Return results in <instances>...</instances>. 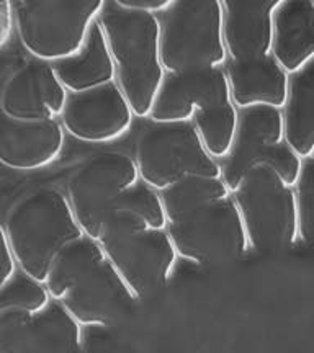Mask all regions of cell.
Wrapping results in <instances>:
<instances>
[{
  "label": "cell",
  "instance_id": "obj_1",
  "mask_svg": "<svg viewBox=\"0 0 314 353\" xmlns=\"http://www.w3.org/2000/svg\"><path fill=\"white\" fill-rule=\"evenodd\" d=\"M43 285L82 327H115L139 303L99 242L87 236L57 254Z\"/></svg>",
  "mask_w": 314,
  "mask_h": 353
},
{
  "label": "cell",
  "instance_id": "obj_2",
  "mask_svg": "<svg viewBox=\"0 0 314 353\" xmlns=\"http://www.w3.org/2000/svg\"><path fill=\"white\" fill-rule=\"evenodd\" d=\"M153 123H192L208 154L223 161L239 123L223 68L166 74L149 114Z\"/></svg>",
  "mask_w": 314,
  "mask_h": 353
},
{
  "label": "cell",
  "instance_id": "obj_3",
  "mask_svg": "<svg viewBox=\"0 0 314 353\" xmlns=\"http://www.w3.org/2000/svg\"><path fill=\"white\" fill-rule=\"evenodd\" d=\"M99 23L112 54L118 87L135 117L149 118L166 77L159 17L128 10L117 0H105Z\"/></svg>",
  "mask_w": 314,
  "mask_h": 353
},
{
  "label": "cell",
  "instance_id": "obj_4",
  "mask_svg": "<svg viewBox=\"0 0 314 353\" xmlns=\"http://www.w3.org/2000/svg\"><path fill=\"white\" fill-rule=\"evenodd\" d=\"M17 268L44 283L57 254L86 236L74 218L66 193L41 188L12 206L2 223Z\"/></svg>",
  "mask_w": 314,
  "mask_h": 353
},
{
  "label": "cell",
  "instance_id": "obj_5",
  "mask_svg": "<svg viewBox=\"0 0 314 353\" xmlns=\"http://www.w3.org/2000/svg\"><path fill=\"white\" fill-rule=\"evenodd\" d=\"M105 0H15L13 28L33 59L55 64L81 50Z\"/></svg>",
  "mask_w": 314,
  "mask_h": 353
},
{
  "label": "cell",
  "instance_id": "obj_6",
  "mask_svg": "<svg viewBox=\"0 0 314 353\" xmlns=\"http://www.w3.org/2000/svg\"><path fill=\"white\" fill-rule=\"evenodd\" d=\"M161 59L166 74L224 68L221 0H174L159 15Z\"/></svg>",
  "mask_w": 314,
  "mask_h": 353
},
{
  "label": "cell",
  "instance_id": "obj_7",
  "mask_svg": "<svg viewBox=\"0 0 314 353\" xmlns=\"http://www.w3.org/2000/svg\"><path fill=\"white\" fill-rule=\"evenodd\" d=\"M233 198L252 252H280L300 244L295 187L275 170H251Z\"/></svg>",
  "mask_w": 314,
  "mask_h": 353
},
{
  "label": "cell",
  "instance_id": "obj_8",
  "mask_svg": "<svg viewBox=\"0 0 314 353\" xmlns=\"http://www.w3.org/2000/svg\"><path fill=\"white\" fill-rule=\"evenodd\" d=\"M303 159L293 151L285 134L282 110L255 107L239 112L231 151L221 164V179L234 192L246 175L257 167L275 170L295 187Z\"/></svg>",
  "mask_w": 314,
  "mask_h": 353
},
{
  "label": "cell",
  "instance_id": "obj_9",
  "mask_svg": "<svg viewBox=\"0 0 314 353\" xmlns=\"http://www.w3.org/2000/svg\"><path fill=\"white\" fill-rule=\"evenodd\" d=\"M179 259L195 265H221L251 252L233 193L167 221Z\"/></svg>",
  "mask_w": 314,
  "mask_h": 353
},
{
  "label": "cell",
  "instance_id": "obj_10",
  "mask_svg": "<svg viewBox=\"0 0 314 353\" xmlns=\"http://www.w3.org/2000/svg\"><path fill=\"white\" fill-rule=\"evenodd\" d=\"M133 159L141 182L159 193L190 175L221 176L192 123H154L141 132Z\"/></svg>",
  "mask_w": 314,
  "mask_h": 353
},
{
  "label": "cell",
  "instance_id": "obj_11",
  "mask_svg": "<svg viewBox=\"0 0 314 353\" xmlns=\"http://www.w3.org/2000/svg\"><path fill=\"white\" fill-rule=\"evenodd\" d=\"M139 182L130 154L101 152L86 159L66 185V198L82 232L99 241L115 203Z\"/></svg>",
  "mask_w": 314,
  "mask_h": 353
},
{
  "label": "cell",
  "instance_id": "obj_12",
  "mask_svg": "<svg viewBox=\"0 0 314 353\" xmlns=\"http://www.w3.org/2000/svg\"><path fill=\"white\" fill-rule=\"evenodd\" d=\"M97 242L138 301L161 293L179 262L167 229L105 232Z\"/></svg>",
  "mask_w": 314,
  "mask_h": 353
},
{
  "label": "cell",
  "instance_id": "obj_13",
  "mask_svg": "<svg viewBox=\"0 0 314 353\" xmlns=\"http://www.w3.org/2000/svg\"><path fill=\"white\" fill-rule=\"evenodd\" d=\"M135 113L117 82L69 94L59 121L66 134L82 143H112L130 131Z\"/></svg>",
  "mask_w": 314,
  "mask_h": 353
},
{
  "label": "cell",
  "instance_id": "obj_14",
  "mask_svg": "<svg viewBox=\"0 0 314 353\" xmlns=\"http://www.w3.org/2000/svg\"><path fill=\"white\" fill-rule=\"evenodd\" d=\"M68 95L52 64L33 59L3 82L0 112L15 120H59Z\"/></svg>",
  "mask_w": 314,
  "mask_h": 353
},
{
  "label": "cell",
  "instance_id": "obj_15",
  "mask_svg": "<svg viewBox=\"0 0 314 353\" xmlns=\"http://www.w3.org/2000/svg\"><path fill=\"white\" fill-rule=\"evenodd\" d=\"M66 131L59 120H15L0 112V164L13 170H38L57 161Z\"/></svg>",
  "mask_w": 314,
  "mask_h": 353
},
{
  "label": "cell",
  "instance_id": "obj_16",
  "mask_svg": "<svg viewBox=\"0 0 314 353\" xmlns=\"http://www.w3.org/2000/svg\"><path fill=\"white\" fill-rule=\"evenodd\" d=\"M280 0H221L228 61L249 63L272 56L273 12Z\"/></svg>",
  "mask_w": 314,
  "mask_h": 353
},
{
  "label": "cell",
  "instance_id": "obj_17",
  "mask_svg": "<svg viewBox=\"0 0 314 353\" xmlns=\"http://www.w3.org/2000/svg\"><path fill=\"white\" fill-rule=\"evenodd\" d=\"M223 69L231 100L239 112L255 107L277 110L285 107L290 76L277 63L273 54L249 63L228 61Z\"/></svg>",
  "mask_w": 314,
  "mask_h": 353
},
{
  "label": "cell",
  "instance_id": "obj_18",
  "mask_svg": "<svg viewBox=\"0 0 314 353\" xmlns=\"http://www.w3.org/2000/svg\"><path fill=\"white\" fill-rule=\"evenodd\" d=\"M272 54L288 76L314 61V2L280 0L273 12Z\"/></svg>",
  "mask_w": 314,
  "mask_h": 353
},
{
  "label": "cell",
  "instance_id": "obj_19",
  "mask_svg": "<svg viewBox=\"0 0 314 353\" xmlns=\"http://www.w3.org/2000/svg\"><path fill=\"white\" fill-rule=\"evenodd\" d=\"M51 301L43 283L17 270L0 290V353H17L37 312Z\"/></svg>",
  "mask_w": 314,
  "mask_h": 353
},
{
  "label": "cell",
  "instance_id": "obj_20",
  "mask_svg": "<svg viewBox=\"0 0 314 353\" xmlns=\"http://www.w3.org/2000/svg\"><path fill=\"white\" fill-rule=\"evenodd\" d=\"M52 69L68 94H79L117 82L112 54L99 20L92 25L81 50L68 59L52 64Z\"/></svg>",
  "mask_w": 314,
  "mask_h": 353
},
{
  "label": "cell",
  "instance_id": "obj_21",
  "mask_svg": "<svg viewBox=\"0 0 314 353\" xmlns=\"http://www.w3.org/2000/svg\"><path fill=\"white\" fill-rule=\"evenodd\" d=\"M17 353H84L82 325L51 299L35 314Z\"/></svg>",
  "mask_w": 314,
  "mask_h": 353
},
{
  "label": "cell",
  "instance_id": "obj_22",
  "mask_svg": "<svg viewBox=\"0 0 314 353\" xmlns=\"http://www.w3.org/2000/svg\"><path fill=\"white\" fill-rule=\"evenodd\" d=\"M285 134L302 159L314 152V61L290 76L288 99L282 110Z\"/></svg>",
  "mask_w": 314,
  "mask_h": 353
},
{
  "label": "cell",
  "instance_id": "obj_23",
  "mask_svg": "<svg viewBox=\"0 0 314 353\" xmlns=\"http://www.w3.org/2000/svg\"><path fill=\"white\" fill-rule=\"evenodd\" d=\"M166 226L167 219L164 213L161 193L139 182L115 203L101 234L166 229Z\"/></svg>",
  "mask_w": 314,
  "mask_h": 353
},
{
  "label": "cell",
  "instance_id": "obj_24",
  "mask_svg": "<svg viewBox=\"0 0 314 353\" xmlns=\"http://www.w3.org/2000/svg\"><path fill=\"white\" fill-rule=\"evenodd\" d=\"M231 190L221 176L190 175L161 192L166 219H174L185 211L205 205L208 201L231 195Z\"/></svg>",
  "mask_w": 314,
  "mask_h": 353
},
{
  "label": "cell",
  "instance_id": "obj_25",
  "mask_svg": "<svg viewBox=\"0 0 314 353\" xmlns=\"http://www.w3.org/2000/svg\"><path fill=\"white\" fill-rule=\"evenodd\" d=\"M295 193L298 206L300 242L314 249V152L303 159Z\"/></svg>",
  "mask_w": 314,
  "mask_h": 353
},
{
  "label": "cell",
  "instance_id": "obj_26",
  "mask_svg": "<svg viewBox=\"0 0 314 353\" xmlns=\"http://www.w3.org/2000/svg\"><path fill=\"white\" fill-rule=\"evenodd\" d=\"M17 270L19 268H17L15 260L12 257L10 249H8L6 241V234H3V228L0 224V290L12 280V276L15 275Z\"/></svg>",
  "mask_w": 314,
  "mask_h": 353
},
{
  "label": "cell",
  "instance_id": "obj_27",
  "mask_svg": "<svg viewBox=\"0 0 314 353\" xmlns=\"http://www.w3.org/2000/svg\"><path fill=\"white\" fill-rule=\"evenodd\" d=\"M118 6L128 10L151 13V15H161L169 8L174 0H117Z\"/></svg>",
  "mask_w": 314,
  "mask_h": 353
},
{
  "label": "cell",
  "instance_id": "obj_28",
  "mask_svg": "<svg viewBox=\"0 0 314 353\" xmlns=\"http://www.w3.org/2000/svg\"><path fill=\"white\" fill-rule=\"evenodd\" d=\"M13 30L15 28H13L12 2L0 0V48L6 46V43L12 37Z\"/></svg>",
  "mask_w": 314,
  "mask_h": 353
}]
</instances>
